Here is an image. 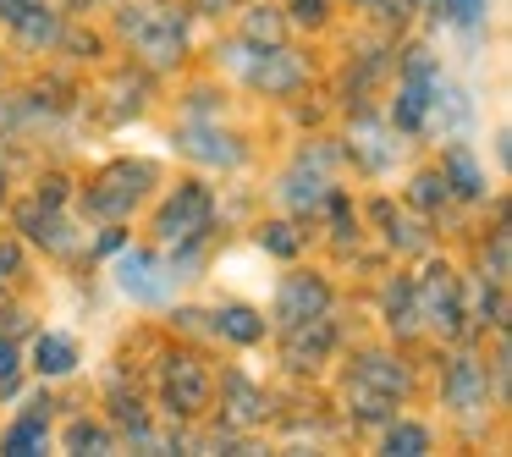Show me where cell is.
<instances>
[{
  "instance_id": "1",
  "label": "cell",
  "mask_w": 512,
  "mask_h": 457,
  "mask_svg": "<svg viewBox=\"0 0 512 457\" xmlns=\"http://www.w3.org/2000/svg\"><path fill=\"white\" fill-rule=\"evenodd\" d=\"M402 391H408V375L391 358H364L347 380V402L358 408V419H391Z\"/></svg>"
},
{
  "instance_id": "2",
  "label": "cell",
  "mask_w": 512,
  "mask_h": 457,
  "mask_svg": "<svg viewBox=\"0 0 512 457\" xmlns=\"http://www.w3.org/2000/svg\"><path fill=\"white\" fill-rule=\"evenodd\" d=\"M210 215H215L210 188H199V182H182V188L166 199V210H160L155 232H160V243H171V248H193L204 232H210Z\"/></svg>"
},
{
  "instance_id": "3",
  "label": "cell",
  "mask_w": 512,
  "mask_h": 457,
  "mask_svg": "<svg viewBox=\"0 0 512 457\" xmlns=\"http://www.w3.org/2000/svg\"><path fill=\"white\" fill-rule=\"evenodd\" d=\"M122 28L138 45V56L155 61V67H171V61L182 56V17L166 12V6H133V12L122 17Z\"/></svg>"
},
{
  "instance_id": "4",
  "label": "cell",
  "mask_w": 512,
  "mask_h": 457,
  "mask_svg": "<svg viewBox=\"0 0 512 457\" xmlns=\"http://www.w3.org/2000/svg\"><path fill=\"white\" fill-rule=\"evenodd\" d=\"M144 182H149V166L116 160V166H105L100 177L89 182V210L105 215V221H122V215L144 199Z\"/></svg>"
},
{
  "instance_id": "5",
  "label": "cell",
  "mask_w": 512,
  "mask_h": 457,
  "mask_svg": "<svg viewBox=\"0 0 512 457\" xmlns=\"http://www.w3.org/2000/svg\"><path fill=\"white\" fill-rule=\"evenodd\" d=\"M160 391H166V408L177 413V419H193V413L210 402V375H204L199 358L177 353L160 364Z\"/></svg>"
},
{
  "instance_id": "6",
  "label": "cell",
  "mask_w": 512,
  "mask_h": 457,
  "mask_svg": "<svg viewBox=\"0 0 512 457\" xmlns=\"http://www.w3.org/2000/svg\"><path fill=\"white\" fill-rule=\"evenodd\" d=\"M413 298H419V320H430L441 336H457V325H463V303H457V276L452 270L430 265L424 281L413 287Z\"/></svg>"
},
{
  "instance_id": "7",
  "label": "cell",
  "mask_w": 512,
  "mask_h": 457,
  "mask_svg": "<svg viewBox=\"0 0 512 457\" xmlns=\"http://www.w3.org/2000/svg\"><path fill=\"white\" fill-rule=\"evenodd\" d=\"M237 67H243V78L254 83V89H265V94H292L303 83V61L292 56V50H281V45L259 50V61H237Z\"/></svg>"
},
{
  "instance_id": "8",
  "label": "cell",
  "mask_w": 512,
  "mask_h": 457,
  "mask_svg": "<svg viewBox=\"0 0 512 457\" xmlns=\"http://www.w3.org/2000/svg\"><path fill=\"white\" fill-rule=\"evenodd\" d=\"M331 309V287L320 276H287L281 281V298H276V314L281 325H298V320H314V314Z\"/></svg>"
},
{
  "instance_id": "9",
  "label": "cell",
  "mask_w": 512,
  "mask_h": 457,
  "mask_svg": "<svg viewBox=\"0 0 512 457\" xmlns=\"http://www.w3.org/2000/svg\"><path fill=\"white\" fill-rule=\"evenodd\" d=\"M171 276H177V270H166L155 254H144V248L122 254V287L133 292L138 303H160L171 292Z\"/></svg>"
},
{
  "instance_id": "10",
  "label": "cell",
  "mask_w": 512,
  "mask_h": 457,
  "mask_svg": "<svg viewBox=\"0 0 512 457\" xmlns=\"http://www.w3.org/2000/svg\"><path fill=\"white\" fill-rule=\"evenodd\" d=\"M325 353H331V325H325V314L287 325V364H292V369L325 364Z\"/></svg>"
},
{
  "instance_id": "11",
  "label": "cell",
  "mask_w": 512,
  "mask_h": 457,
  "mask_svg": "<svg viewBox=\"0 0 512 457\" xmlns=\"http://www.w3.org/2000/svg\"><path fill=\"white\" fill-rule=\"evenodd\" d=\"M0 17L28 39V45H50L56 39V12L45 0H0Z\"/></svg>"
},
{
  "instance_id": "12",
  "label": "cell",
  "mask_w": 512,
  "mask_h": 457,
  "mask_svg": "<svg viewBox=\"0 0 512 457\" xmlns=\"http://www.w3.org/2000/svg\"><path fill=\"white\" fill-rule=\"evenodd\" d=\"M446 402L452 408H485V369L474 364V358H457L452 369H446Z\"/></svg>"
},
{
  "instance_id": "13",
  "label": "cell",
  "mask_w": 512,
  "mask_h": 457,
  "mask_svg": "<svg viewBox=\"0 0 512 457\" xmlns=\"http://www.w3.org/2000/svg\"><path fill=\"white\" fill-rule=\"evenodd\" d=\"M177 144L188 149L193 160H210V166H237V160H243V149H237L226 133H215V127H188Z\"/></svg>"
},
{
  "instance_id": "14",
  "label": "cell",
  "mask_w": 512,
  "mask_h": 457,
  "mask_svg": "<svg viewBox=\"0 0 512 457\" xmlns=\"http://www.w3.org/2000/svg\"><path fill=\"white\" fill-rule=\"evenodd\" d=\"M34 369H39V375H67V369H78V342H72V336L45 331L34 342Z\"/></svg>"
},
{
  "instance_id": "15",
  "label": "cell",
  "mask_w": 512,
  "mask_h": 457,
  "mask_svg": "<svg viewBox=\"0 0 512 457\" xmlns=\"http://www.w3.org/2000/svg\"><path fill=\"white\" fill-rule=\"evenodd\" d=\"M226 419H232V424H254V419H265V391L248 386L243 375H226Z\"/></svg>"
},
{
  "instance_id": "16",
  "label": "cell",
  "mask_w": 512,
  "mask_h": 457,
  "mask_svg": "<svg viewBox=\"0 0 512 457\" xmlns=\"http://www.w3.org/2000/svg\"><path fill=\"white\" fill-rule=\"evenodd\" d=\"M215 331L248 347V342H259V336H265V320H259L254 309H243V303H226V309L215 314Z\"/></svg>"
},
{
  "instance_id": "17",
  "label": "cell",
  "mask_w": 512,
  "mask_h": 457,
  "mask_svg": "<svg viewBox=\"0 0 512 457\" xmlns=\"http://www.w3.org/2000/svg\"><path fill=\"white\" fill-rule=\"evenodd\" d=\"M446 188H457L463 199H479V193H485V177H479L468 149H446Z\"/></svg>"
},
{
  "instance_id": "18",
  "label": "cell",
  "mask_w": 512,
  "mask_h": 457,
  "mask_svg": "<svg viewBox=\"0 0 512 457\" xmlns=\"http://www.w3.org/2000/svg\"><path fill=\"white\" fill-rule=\"evenodd\" d=\"M6 452L12 457H28V452H45V413H28L6 430Z\"/></svg>"
},
{
  "instance_id": "19",
  "label": "cell",
  "mask_w": 512,
  "mask_h": 457,
  "mask_svg": "<svg viewBox=\"0 0 512 457\" xmlns=\"http://www.w3.org/2000/svg\"><path fill=\"white\" fill-rule=\"evenodd\" d=\"M353 155L364 160L369 171H386V166H391V149H380V127H375V122H358V133H353Z\"/></svg>"
},
{
  "instance_id": "20",
  "label": "cell",
  "mask_w": 512,
  "mask_h": 457,
  "mask_svg": "<svg viewBox=\"0 0 512 457\" xmlns=\"http://www.w3.org/2000/svg\"><path fill=\"white\" fill-rule=\"evenodd\" d=\"M386 452H397V457H419V452H430V430H419V424H391Z\"/></svg>"
},
{
  "instance_id": "21",
  "label": "cell",
  "mask_w": 512,
  "mask_h": 457,
  "mask_svg": "<svg viewBox=\"0 0 512 457\" xmlns=\"http://www.w3.org/2000/svg\"><path fill=\"white\" fill-rule=\"evenodd\" d=\"M386 314H391V325H397V331H413V325H419V314H413V287H408V281H397V287L386 292Z\"/></svg>"
},
{
  "instance_id": "22",
  "label": "cell",
  "mask_w": 512,
  "mask_h": 457,
  "mask_svg": "<svg viewBox=\"0 0 512 457\" xmlns=\"http://www.w3.org/2000/svg\"><path fill=\"white\" fill-rule=\"evenodd\" d=\"M67 446H72V452H111V430H100V424L78 419V424L67 430Z\"/></svg>"
},
{
  "instance_id": "23",
  "label": "cell",
  "mask_w": 512,
  "mask_h": 457,
  "mask_svg": "<svg viewBox=\"0 0 512 457\" xmlns=\"http://www.w3.org/2000/svg\"><path fill=\"white\" fill-rule=\"evenodd\" d=\"M23 232L34 237V243H50V248H67V237H61V221H56V215H39V210H23Z\"/></svg>"
},
{
  "instance_id": "24",
  "label": "cell",
  "mask_w": 512,
  "mask_h": 457,
  "mask_svg": "<svg viewBox=\"0 0 512 457\" xmlns=\"http://www.w3.org/2000/svg\"><path fill=\"white\" fill-rule=\"evenodd\" d=\"M243 34L248 39H265V45H281V17L270 12V6H254V12H248V23H243Z\"/></svg>"
},
{
  "instance_id": "25",
  "label": "cell",
  "mask_w": 512,
  "mask_h": 457,
  "mask_svg": "<svg viewBox=\"0 0 512 457\" xmlns=\"http://www.w3.org/2000/svg\"><path fill=\"white\" fill-rule=\"evenodd\" d=\"M452 23H463V28H474V23H485V12H490V0H435Z\"/></svg>"
},
{
  "instance_id": "26",
  "label": "cell",
  "mask_w": 512,
  "mask_h": 457,
  "mask_svg": "<svg viewBox=\"0 0 512 457\" xmlns=\"http://www.w3.org/2000/svg\"><path fill=\"white\" fill-rule=\"evenodd\" d=\"M259 243H265L270 254H281V259H292V254H298V237H292V226H281V221H270L265 232H259Z\"/></svg>"
},
{
  "instance_id": "27",
  "label": "cell",
  "mask_w": 512,
  "mask_h": 457,
  "mask_svg": "<svg viewBox=\"0 0 512 457\" xmlns=\"http://www.w3.org/2000/svg\"><path fill=\"white\" fill-rule=\"evenodd\" d=\"M380 221H386V226H391V232H386V237H391V243H397V248H419V243H424V237H419V232H413V226H408V221H397V210H391V204H380Z\"/></svg>"
},
{
  "instance_id": "28",
  "label": "cell",
  "mask_w": 512,
  "mask_h": 457,
  "mask_svg": "<svg viewBox=\"0 0 512 457\" xmlns=\"http://www.w3.org/2000/svg\"><path fill=\"white\" fill-rule=\"evenodd\" d=\"M413 204H419V210L446 204V177H419V182H413Z\"/></svg>"
},
{
  "instance_id": "29",
  "label": "cell",
  "mask_w": 512,
  "mask_h": 457,
  "mask_svg": "<svg viewBox=\"0 0 512 457\" xmlns=\"http://www.w3.org/2000/svg\"><path fill=\"white\" fill-rule=\"evenodd\" d=\"M116 419H122L133 435H149V419H144V402L138 397H116Z\"/></svg>"
},
{
  "instance_id": "30",
  "label": "cell",
  "mask_w": 512,
  "mask_h": 457,
  "mask_svg": "<svg viewBox=\"0 0 512 457\" xmlns=\"http://www.w3.org/2000/svg\"><path fill=\"white\" fill-rule=\"evenodd\" d=\"M17 386V347L0 336V391H12Z\"/></svg>"
},
{
  "instance_id": "31",
  "label": "cell",
  "mask_w": 512,
  "mask_h": 457,
  "mask_svg": "<svg viewBox=\"0 0 512 457\" xmlns=\"http://www.w3.org/2000/svg\"><path fill=\"white\" fill-rule=\"evenodd\" d=\"M61 199H67V177H45V182H39V204H45V210H56Z\"/></svg>"
},
{
  "instance_id": "32",
  "label": "cell",
  "mask_w": 512,
  "mask_h": 457,
  "mask_svg": "<svg viewBox=\"0 0 512 457\" xmlns=\"http://www.w3.org/2000/svg\"><path fill=\"white\" fill-rule=\"evenodd\" d=\"M292 17L298 23H325V0H292Z\"/></svg>"
},
{
  "instance_id": "33",
  "label": "cell",
  "mask_w": 512,
  "mask_h": 457,
  "mask_svg": "<svg viewBox=\"0 0 512 457\" xmlns=\"http://www.w3.org/2000/svg\"><path fill=\"white\" fill-rule=\"evenodd\" d=\"M0 270H17V248H0Z\"/></svg>"
},
{
  "instance_id": "34",
  "label": "cell",
  "mask_w": 512,
  "mask_h": 457,
  "mask_svg": "<svg viewBox=\"0 0 512 457\" xmlns=\"http://www.w3.org/2000/svg\"><path fill=\"white\" fill-rule=\"evenodd\" d=\"M0 204H6V182H0Z\"/></svg>"
}]
</instances>
